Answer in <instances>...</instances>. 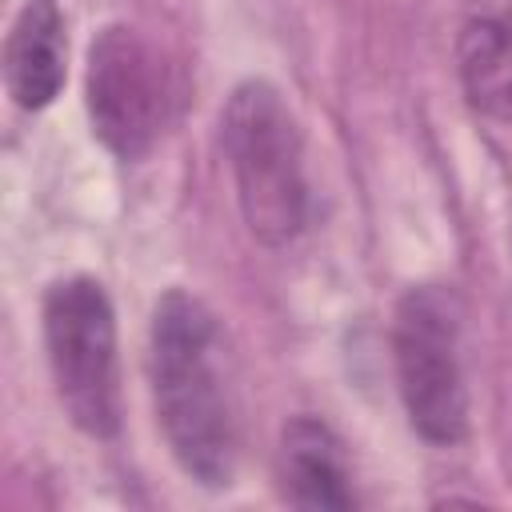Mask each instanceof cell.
<instances>
[{
    "mask_svg": "<svg viewBox=\"0 0 512 512\" xmlns=\"http://www.w3.org/2000/svg\"><path fill=\"white\" fill-rule=\"evenodd\" d=\"M220 140L248 232L268 248L292 244L308 228L312 196L304 136L280 88L268 80L236 84L220 112Z\"/></svg>",
    "mask_w": 512,
    "mask_h": 512,
    "instance_id": "7a4b0ae2",
    "label": "cell"
},
{
    "mask_svg": "<svg viewBox=\"0 0 512 512\" xmlns=\"http://www.w3.org/2000/svg\"><path fill=\"white\" fill-rule=\"evenodd\" d=\"M276 484L296 508L344 512L356 504L340 436L320 416H292L276 444Z\"/></svg>",
    "mask_w": 512,
    "mask_h": 512,
    "instance_id": "52a82bcc",
    "label": "cell"
},
{
    "mask_svg": "<svg viewBox=\"0 0 512 512\" xmlns=\"http://www.w3.org/2000/svg\"><path fill=\"white\" fill-rule=\"evenodd\" d=\"M44 352L68 420L108 440L120 428L116 312L100 280L64 276L44 292Z\"/></svg>",
    "mask_w": 512,
    "mask_h": 512,
    "instance_id": "3957f363",
    "label": "cell"
},
{
    "mask_svg": "<svg viewBox=\"0 0 512 512\" xmlns=\"http://www.w3.org/2000/svg\"><path fill=\"white\" fill-rule=\"evenodd\" d=\"M392 364L412 428L428 444H460L468 432V384L460 360V304L444 284H412L396 300Z\"/></svg>",
    "mask_w": 512,
    "mask_h": 512,
    "instance_id": "277c9868",
    "label": "cell"
},
{
    "mask_svg": "<svg viewBox=\"0 0 512 512\" xmlns=\"http://www.w3.org/2000/svg\"><path fill=\"white\" fill-rule=\"evenodd\" d=\"M148 372L156 420L180 472L204 488H228L240 456V428L224 372V340L204 300L172 288L156 300Z\"/></svg>",
    "mask_w": 512,
    "mask_h": 512,
    "instance_id": "6da1fadb",
    "label": "cell"
},
{
    "mask_svg": "<svg viewBox=\"0 0 512 512\" xmlns=\"http://www.w3.org/2000/svg\"><path fill=\"white\" fill-rule=\"evenodd\" d=\"M84 100L100 144L116 160H140L172 120V64L140 28L104 24L88 44Z\"/></svg>",
    "mask_w": 512,
    "mask_h": 512,
    "instance_id": "5b68a950",
    "label": "cell"
},
{
    "mask_svg": "<svg viewBox=\"0 0 512 512\" xmlns=\"http://www.w3.org/2000/svg\"><path fill=\"white\" fill-rule=\"evenodd\" d=\"M456 68L480 116L512 124V0H464Z\"/></svg>",
    "mask_w": 512,
    "mask_h": 512,
    "instance_id": "8992f818",
    "label": "cell"
},
{
    "mask_svg": "<svg viewBox=\"0 0 512 512\" xmlns=\"http://www.w3.org/2000/svg\"><path fill=\"white\" fill-rule=\"evenodd\" d=\"M68 72L64 12L56 0H24L4 44V84L24 112L48 108Z\"/></svg>",
    "mask_w": 512,
    "mask_h": 512,
    "instance_id": "ba28073f",
    "label": "cell"
}]
</instances>
